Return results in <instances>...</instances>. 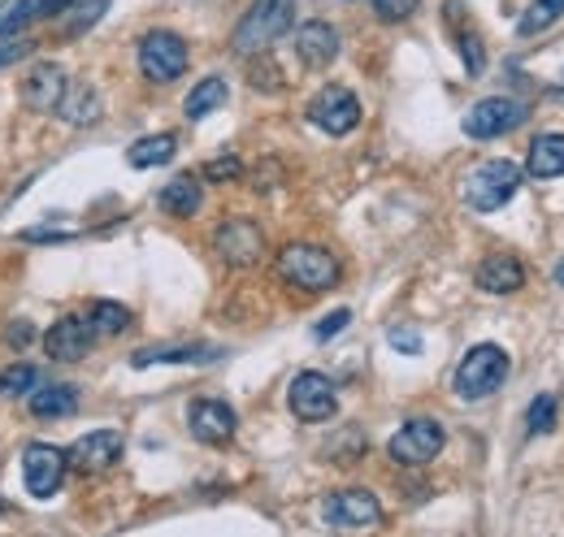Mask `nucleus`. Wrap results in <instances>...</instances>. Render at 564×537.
Returning <instances> with one entry per match:
<instances>
[{"instance_id": "f257e3e1", "label": "nucleus", "mask_w": 564, "mask_h": 537, "mask_svg": "<svg viewBox=\"0 0 564 537\" xmlns=\"http://www.w3.org/2000/svg\"><path fill=\"white\" fill-rule=\"evenodd\" d=\"M525 174L512 165V161H482L465 183H460V196L474 212H495L521 191Z\"/></svg>"}, {"instance_id": "f03ea898", "label": "nucleus", "mask_w": 564, "mask_h": 537, "mask_svg": "<svg viewBox=\"0 0 564 537\" xmlns=\"http://www.w3.org/2000/svg\"><path fill=\"white\" fill-rule=\"evenodd\" d=\"M503 377H508V351L495 347V342H482V347H474L460 360V369H456V395L465 403H478L487 399V395H495L503 386Z\"/></svg>"}, {"instance_id": "7ed1b4c3", "label": "nucleus", "mask_w": 564, "mask_h": 537, "mask_svg": "<svg viewBox=\"0 0 564 537\" xmlns=\"http://www.w3.org/2000/svg\"><path fill=\"white\" fill-rule=\"evenodd\" d=\"M291 13H295L291 0H257L248 9V18L239 22V31H235V53H243V57L265 53L279 35L291 31Z\"/></svg>"}, {"instance_id": "20e7f679", "label": "nucleus", "mask_w": 564, "mask_h": 537, "mask_svg": "<svg viewBox=\"0 0 564 537\" xmlns=\"http://www.w3.org/2000/svg\"><path fill=\"white\" fill-rule=\"evenodd\" d=\"M279 273L295 291H330V286L339 282V261H335L326 248L291 243V248H282Z\"/></svg>"}, {"instance_id": "39448f33", "label": "nucleus", "mask_w": 564, "mask_h": 537, "mask_svg": "<svg viewBox=\"0 0 564 537\" xmlns=\"http://www.w3.org/2000/svg\"><path fill=\"white\" fill-rule=\"evenodd\" d=\"M140 69L148 83H174L187 74V40L174 31H148L140 44Z\"/></svg>"}, {"instance_id": "423d86ee", "label": "nucleus", "mask_w": 564, "mask_h": 537, "mask_svg": "<svg viewBox=\"0 0 564 537\" xmlns=\"http://www.w3.org/2000/svg\"><path fill=\"white\" fill-rule=\"evenodd\" d=\"M443 442H447V434H443V425L434 416H413L391 438V460L409 464V469H422V464H430L443 451Z\"/></svg>"}, {"instance_id": "0eeeda50", "label": "nucleus", "mask_w": 564, "mask_h": 537, "mask_svg": "<svg viewBox=\"0 0 564 537\" xmlns=\"http://www.w3.org/2000/svg\"><path fill=\"white\" fill-rule=\"evenodd\" d=\"M308 122L317 127V131L335 134V139H344V134H352L360 127V100H356L348 87H322L313 100H308Z\"/></svg>"}, {"instance_id": "6e6552de", "label": "nucleus", "mask_w": 564, "mask_h": 537, "mask_svg": "<svg viewBox=\"0 0 564 537\" xmlns=\"http://www.w3.org/2000/svg\"><path fill=\"white\" fill-rule=\"evenodd\" d=\"M213 248H217V256H221L226 265L248 268L265 256V234H261V226H257V221L235 217V221H221V226H217Z\"/></svg>"}, {"instance_id": "1a4fd4ad", "label": "nucleus", "mask_w": 564, "mask_h": 537, "mask_svg": "<svg viewBox=\"0 0 564 537\" xmlns=\"http://www.w3.org/2000/svg\"><path fill=\"white\" fill-rule=\"evenodd\" d=\"M66 472H70V464H66V451L62 447H48V442H31L26 447V456H22V481H26V490L35 498H53L62 490Z\"/></svg>"}, {"instance_id": "9d476101", "label": "nucleus", "mask_w": 564, "mask_h": 537, "mask_svg": "<svg viewBox=\"0 0 564 537\" xmlns=\"http://www.w3.org/2000/svg\"><path fill=\"white\" fill-rule=\"evenodd\" d=\"M286 403H291V412H295L300 420L317 425V420H330V416L339 412V391H335V382L322 377V373H300V377L291 382V391H286Z\"/></svg>"}, {"instance_id": "9b49d317", "label": "nucleus", "mask_w": 564, "mask_h": 537, "mask_svg": "<svg viewBox=\"0 0 564 537\" xmlns=\"http://www.w3.org/2000/svg\"><path fill=\"white\" fill-rule=\"evenodd\" d=\"M122 460V434L118 429H96V434H83L66 451V464L83 476H100Z\"/></svg>"}, {"instance_id": "f8f14e48", "label": "nucleus", "mask_w": 564, "mask_h": 537, "mask_svg": "<svg viewBox=\"0 0 564 537\" xmlns=\"http://www.w3.org/2000/svg\"><path fill=\"white\" fill-rule=\"evenodd\" d=\"M521 122H525V105H517L508 96H491L465 113V134L469 139H499V134L517 131Z\"/></svg>"}, {"instance_id": "ddd939ff", "label": "nucleus", "mask_w": 564, "mask_h": 537, "mask_svg": "<svg viewBox=\"0 0 564 537\" xmlns=\"http://www.w3.org/2000/svg\"><path fill=\"white\" fill-rule=\"evenodd\" d=\"M322 516L326 525L335 529H369L382 520V503L369 494V490H335L326 503H322Z\"/></svg>"}, {"instance_id": "4468645a", "label": "nucleus", "mask_w": 564, "mask_h": 537, "mask_svg": "<svg viewBox=\"0 0 564 537\" xmlns=\"http://www.w3.org/2000/svg\"><path fill=\"white\" fill-rule=\"evenodd\" d=\"M187 425H192V434L200 438V442H209V447H226L230 438H235V407L221 399H196L192 403V412H187Z\"/></svg>"}, {"instance_id": "2eb2a0df", "label": "nucleus", "mask_w": 564, "mask_h": 537, "mask_svg": "<svg viewBox=\"0 0 564 537\" xmlns=\"http://www.w3.org/2000/svg\"><path fill=\"white\" fill-rule=\"evenodd\" d=\"M91 347H96V330L87 326V317H62V321L44 335V351H48L53 360H62V364L83 360Z\"/></svg>"}, {"instance_id": "dca6fc26", "label": "nucleus", "mask_w": 564, "mask_h": 537, "mask_svg": "<svg viewBox=\"0 0 564 537\" xmlns=\"http://www.w3.org/2000/svg\"><path fill=\"white\" fill-rule=\"evenodd\" d=\"M66 87H70L66 69L48 62V66H35L31 74H26V83H22V100H26L35 113H57V105H62Z\"/></svg>"}, {"instance_id": "f3484780", "label": "nucleus", "mask_w": 564, "mask_h": 537, "mask_svg": "<svg viewBox=\"0 0 564 537\" xmlns=\"http://www.w3.org/2000/svg\"><path fill=\"white\" fill-rule=\"evenodd\" d=\"M74 0H9L0 4V40H13L18 31L44 22V18H62Z\"/></svg>"}, {"instance_id": "a211bd4d", "label": "nucleus", "mask_w": 564, "mask_h": 537, "mask_svg": "<svg viewBox=\"0 0 564 537\" xmlns=\"http://www.w3.org/2000/svg\"><path fill=\"white\" fill-rule=\"evenodd\" d=\"M295 53L308 69H326L339 57V31L330 22H304L295 31Z\"/></svg>"}, {"instance_id": "6ab92c4d", "label": "nucleus", "mask_w": 564, "mask_h": 537, "mask_svg": "<svg viewBox=\"0 0 564 537\" xmlns=\"http://www.w3.org/2000/svg\"><path fill=\"white\" fill-rule=\"evenodd\" d=\"M221 347H209V342H165V347H140L131 355L135 369H152V364H205V360H217Z\"/></svg>"}, {"instance_id": "aec40b11", "label": "nucleus", "mask_w": 564, "mask_h": 537, "mask_svg": "<svg viewBox=\"0 0 564 537\" xmlns=\"http://www.w3.org/2000/svg\"><path fill=\"white\" fill-rule=\"evenodd\" d=\"M525 174H530V178H543V183L564 178V134L547 131V134H539V139L530 143Z\"/></svg>"}, {"instance_id": "412c9836", "label": "nucleus", "mask_w": 564, "mask_h": 537, "mask_svg": "<svg viewBox=\"0 0 564 537\" xmlns=\"http://www.w3.org/2000/svg\"><path fill=\"white\" fill-rule=\"evenodd\" d=\"M57 113H62V122H70V127H96L100 113H105L100 91H96L91 83H70L66 96H62V105H57Z\"/></svg>"}, {"instance_id": "4be33fe9", "label": "nucleus", "mask_w": 564, "mask_h": 537, "mask_svg": "<svg viewBox=\"0 0 564 537\" xmlns=\"http://www.w3.org/2000/svg\"><path fill=\"white\" fill-rule=\"evenodd\" d=\"M31 412H35L40 420H62V416H74V412H78V386H70V382L35 386V391H31Z\"/></svg>"}, {"instance_id": "5701e85b", "label": "nucleus", "mask_w": 564, "mask_h": 537, "mask_svg": "<svg viewBox=\"0 0 564 537\" xmlns=\"http://www.w3.org/2000/svg\"><path fill=\"white\" fill-rule=\"evenodd\" d=\"M200 204H205V191H200V178L196 174H178V178H170L161 187V208L170 217H196Z\"/></svg>"}, {"instance_id": "b1692460", "label": "nucleus", "mask_w": 564, "mask_h": 537, "mask_svg": "<svg viewBox=\"0 0 564 537\" xmlns=\"http://www.w3.org/2000/svg\"><path fill=\"white\" fill-rule=\"evenodd\" d=\"M521 282H525V268L517 256H491L478 268V286L487 295H512V291H521Z\"/></svg>"}, {"instance_id": "393cba45", "label": "nucleus", "mask_w": 564, "mask_h": 537, "mask_svg": "<svg viewBox=\"0 0 564 537\" xmlns=\"http://www.w3.org/2000/svg\"><path fill=\"white\" fill-rule=\"evenodd\" d=\"M174 147H178L174 134H148L140 143H131L127 161H131V169H156V165H165L174 156Z\"/></svg>"}, {"instance_id": "a878e982", "label": "nucleus", "mask_w": 564, "mask_h": 537, "mask_svg": "<svg viewBox=\"0 0 564 537\" xmlns=\"http://www.w3.org/2000/svg\"><path fill=\"white\" fill-rule=\"evenodd\" d=\"M87 326L96 330V338H113L122 335L127 326H131V308H122V304H109V299H96V304H87Z\"/></svg>"}, {"instance_id": "bb28decb", "label": "nucleus", "mask_w": 564, "mask_h": 537, "mask_svg": "<svg viewBox=\"0 0 564 537\" xmlns=\"http://www.w3.org/2000/svg\"><path fill=\"white\" fill-rule=\"evenodd\" d=\"M226 96H230L226 78H205L200 87H192V96H187L183 113H187L192 122H200V118H209L213 109H221V105H226Z\"/></svg>"}, {"instance_id": "cd10ccee", "label": "nucleus", "mask_w": 564, "mask_h": 537, "mask_svg": "<svg viewBox=\"0 0 564 537\" xmlns=\"http://www.w3.org/2000/svg\"><path fill=\"white\" fill-rule=\"evenodd\" d=\"M35 386H40L35 364H9V369L0 373V395H4V399H26Z\"/></svg>"}, {"instance_id": "c85d7f7f", "label": "nucleus", "mask_w": 564, "mask_h": 537, "mask_svg": "<svg viewBox=\"0 0 564 537\" xmlns=\"http://www.w3.org/2000/svg\"><path fill=\"white\" fill-rule=\"evenodd\" d=\"M564 18V0H534L530 9H525V18L517 22V31L521 35H539V31H547L552 22H561Z\"/></svg>"}, {"instance_id": "c756f323", "label": "nucleus", "mask_w": 564, "mask_h": 537, "mask_svg": "<svg viewBox=\"0 0 564 537\" xmlns=\"http://www.w3.org/2000/svg\"><path fill=\"white\" fill-rule=\"evenodd\" d=\"M556 416H561V407H556V395H534V403H530V416H525V429H530V438H543V434H552V429H556Z\"/></svg>"}, {"instance_id": "7c9ffc66", "label": "nucleus", "mask_w": 564, "mask_h": 537, "mask_svg": "<svg viewBox=\"0 0 564 537\" xmlns=\"http://www.w3.org/2000/svg\"><path fill=\"white\" fill-rule=\"evenodd\" d=\"M460 57H465L469 74H482V66H487V48H482V40L474 31H460Z\"/></svg>"}, {"instance_id": "2f4dec72", "label": "nucleus", "mask_w": 564, "mask_h": 537, "mask_svg": "<svg viewBox=\"0 0 564 537\" xmlns=\"http://www.w3.org/2000/svg\"><path fill=\"white\" fill-rule=\"evenodd\" d=\"M109 9V0H83L78 4V13H74V22H70V35H78V31H91L96 22H100V13Z\"/></svg>"}, {"instance_id": "473e14b6", "label": "nucleus", "mask_w": 564, "mask_h": 537, "mask_svg": "<svg viewBox=\"0 0 564 537\" xmlns=\"http://www.w3.org/2000/svg\"><path fill=\"white\" fill-rule=\"evenodd\" d=\"M417 4H422V0H373V9H378L382 22H404V18L417 13Z\"/></svg>"}, {"instance_id": "72a5a7b5", "label": "nucleus", "mask_w": 564, "mask_h": 537, "mask_svg": "<svg viewBox=\"0 0 564 537\" xmlns=\"http://www.w3.org/2000/svg\"><path fill=\"white\" fill-rule=\"evenodd\" d=\"M348 321H352V313H348V308H335L330 317H322V321H317V330H313V338H317V342H330V338L339 335V330H344Z\"/></svg>"}, {"instance_id": "f704fd0d", "label": "nucleus", "mask_w": 564, "mask_h": 537, "mask_svg": "<svg viewBox=\"0 0 564 537\" xmlns=\"http://www.w3.org/2000/svg\"><path fill=\"white\" fill-rule=\"evenodd\" d=\"M243 174V165H239V156H226V161H213L209 169H205V178L209 183H226V178H239Z\"/></svg>"}, {"instance_id": "c9c22d12", "label": "nucleus", "mask_w": 564, "mask_h": 537, "mask_svg": "<svg viewBox=\"0 0 564 537\" xmlns=\"http://www.w3.org/2000/svg\"><path fill=\"white\" fill-rule=\"evenodd\" d=\"M31 48H35L31 40H9V44H0V69L13 66V62H22V57H26Z\"/></svg>"}, {"instance_id": "e433bc0d", "label": "nucleus", "mask_w": 564, "mask_h": 537, "mask_svg": "<svg viewBox=\"0 0 564 537\" xmlns=\"http://www.w3.org/2000/svg\"><path fill=\"white\" fill-rule=\"evenodd\" d=\"M387 338H391V347H395V351H409V355H417V351H422V338L409 335V330H400V326H395Z\"/></svg>"}, {"instance_id": "4c0bfd02", "label": "nucleus", "mask_w": 564, "mask_h": 537, "mask_svg": "<svg viewBox=\"0 0 564 537\" xmlns=\"http://www.w3.org/2000/svg\"><path fill=\"white\" fill-rule=\"evenodd\" d=\"M9 342H18V347H26V342H31V326H13V335H9Z\"/></svg>"}, {"instance_id": "58836bf2", "label": "nucleus", "mask_w": 564, "mask_h": 537, "mask_svg": "<svg viewBox=\"0 0 564 537\" xmlns=\"http://www.w3.org/2000/svg\"><path fill=\"white\" fill-rule=\"evenodd\" d=\"M556 282H561V286H564V261H561V265H556Z\"/></svg>"}, {"instance_id": "ea45409f", "label": "nucleus", "mask_w": 564, "mask_h": 537, "mask_svg": "<svg viewBox=\"0 0 564 537\" xmlns=\"http://www.w3.org/2000/svg\"><path fill=\"white\" fill-rule=\"evenodd\" d=\"M9 507H13V503H9V498H0V516H4V512H9Z\"/></svg>"}]
</instances>
